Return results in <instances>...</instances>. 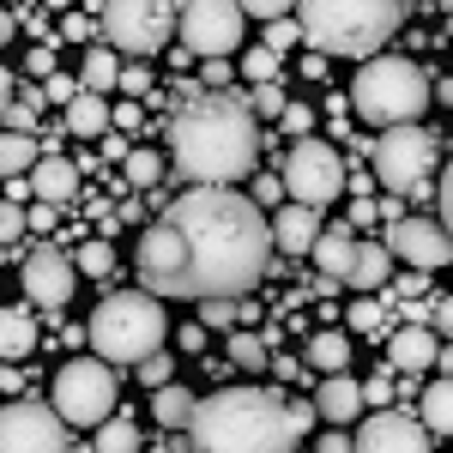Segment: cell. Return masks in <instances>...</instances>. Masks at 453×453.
<instances>
[{
    "label": "cell",
    "instance_id": "cell-1",
    "mask_svg": "<svg viewBox=\"0 0 453 453\" xmlns=\"http://www.w3.org/2000/svg\"><path fill=\"white\" fill-rule=\"evenodd\" d=\"M134 266L151 296H242L273 266V224L260 218L254 194L188 188L181 200L157 206V224H145Z\"/></svg>",
    "mask_w": 453,
    "mask_h": 453
},
{
    "label": "cell",
    "instance_id": "cell-2",
    "mask_svg": "<svg viewBox=\"0 0 453 453\" xmlns=\"http://www.w3.org/2000/svg\"><path fill=\"white\" fill-rule=\"evenodd\" d=\"M170 170L188 188H236L260 170V121L242 97L206 91L170 121Z\"/></svg>",
    "mask_w": 453,
    "mask_h": 453
},
{
    "label": "cell",
    "instance_id": "cell-3",
    "mask_svg": "<svg viewBox=\"0 0 453 453\" xmlns=\"http://www.w3.org/2000/svg\"><path fill=\"white\" fill-rule=\"evenodd\" d=\"M194 453H296L303 429L279 387H218L188 423Z\"/></svg>",
    "mask_w": 453,
    "mask_h": 453
},
{
    "label": "cell",
    "instance_id": "cell-4",
    "mask_svg": "<svg viewBox=\"0 0 453 453\" xmlns=\"http://www.w3.org/2000/svg\"><path fill=\"white\" fill-rule=\"evenodd\" d=\"M399 19H405V0H296L303 42L345 61H375L381 42L399 31Z\"/></svg>",
    "mask_w": 453,
    "mask_h": 453
},
{
    "label": "cell",
    "instance_id": "cell-5",
    "mask_svg": "<svg viewBox=\"0 0 453 453\" xmlns=\"http://www.w3.org/2000/svg\"><path fill=\"white\" fill-rule=\"evenodd\" d=\"M85 339H91V357H104L115 369H140L145 357H157L164 339H170L164 296H151V290H109L91 309V320H85Z\"/></svg>",
    "mask_w": 453,
    "mask_h": 453
},
{
    "label": "cell",
    "instance_id": "cell-6",
    "mask_svg": "<svg viewBox=\"0 0 453 453\" xmlns=\"http://www.w3.org/2000/svg\"><path fill=\"white\" fill-rule=\"evenodd\" d=\"M435 97V85H429V73L418 61H405V55H375V61H363L357 79H350V104L357 115L369 121V127H418V115L429 109Z\"/></svg>",
    "mask_w": 453,
    "mask_h": 453
},
{
    "label": "cell",
    "instance_id": "cell-7",
    "mask_svg": "<svg viewBox=\"0 0 453 453\" xmlns=\"http://www.w3.org/2000/svg\"><path fill=\"white\" fill-rule=\"evenodd\" d=\"M49 405L61 411L67 429H104L115 418V363L104 357H73L49 387Z\"/></svg>",
    "mask_w": 453,
    "mask_h": 453
},
{
    "label": "cell",
    "instance_id": "cell-8",
    "mask_svg": "<svg viewBox=\"0 0 453 453\" xmlns=\"http://www.w3.org/2000/svg\"><path fill=\"white\" fill-rule=\"evenodd\" d=\"M284 194L296 200V206H326V200H339L345 194V157H339V145L326 140H290L284 151Z\"/></svg>",
    "mask_w": 453,
    "mask_h": 453
},
{
    "label": "cell",
    "instance_id": "cell-9",
    "mask_svg": "<svg viewBox=\"0 0 453 453\" xmlns=\"http://www.w3.org/2000/svg\"><path fill=\"white\" fill-rule=\"evenodd\" d=\"M181 6L175 0H109L104 6V36L127 55H157L175 36Z\"/></svg>",
    "mask_w": 453,
    "mask_h": 453
},
{
    "label": "cell",
    "instance_id": "cell-10",
    "mask_svg": "<svg viewBox=\"0 0 453 453\" xmlns=\"http://www.w3.org/2000/svg\"><path fill=\"white\" fill-rule=\"evenodd\" d=\"M242 6L236 0H181V19H175V36L188 55H206V61H224L236 42H242Z\"/></svg>",
    "mask_w": 453,
    "mask_h": 453
},
{
    "label": "cell",
    "instance_id": "cell-11",
    "mask_svg": "<svg viewBox=\"0 0 453 453\" xmlns=\"http://www.w3.org/2000/svg\"><path fill=\"white\" fill-rule=\"evenodd\" d=\"M429 164H435V140L423 127H387L381 140H375V181H381L387 194L418 188L423 175H429Z\"/></svg>",
    "mask_w": 453,
    "mask_h": 453
},
{
    "label": "cell",
    "instance_id": "cell-12",
    "mask_svg": "<svg viewBox=\"0 0 453 453\" xmlns=\"http://www.w3.org/2000/svg\"><path fill=\"white\" fill-rule=\"evenodd\" d=\"M0 453H67V423L55 405H0Z\"/></svg>",
    "mask_w": 453,
    "mask_h": 453
},
{
    "label": "cell",
    "instance_id": "cell-13",
    "mask_svg": "<svg viewBox=\"0 0 453 453\" xmlns=\"http://www.w3.org/2000/svg\"><path fill=\"white\" fill-rule=\"evenodd\" d=\"M387 248H393V260H411L418 273L453 266V236L441 230V218H399L387 230Z\"/></svg>",
    "mask_w": 453,
    "mask_h": 453
},
{
    "label": "cell",
    "instance_id": "cell-14",
    "mask_svg": "<svg viewBox=\"0 0 453 453\" xmlns=\"http://www.w3.org/2000/svg\"><path fill=\"white\" fill-rule=\"evenodd\" d=\"M73 284H79V266L61 248H36L31 260H25V303L31 309H67Z\"/></svg>",
    "mask_w": 453,
    "mask_h": 453
},
{
    "label": "cell",
    "instance_id": "cell-15",
    "mask_svg": "<svg viewBox=\"0 0 453 453\" xmlns=\"http://www.w3.org/2000/svg\"><path fill=\"white\" fill-rule=\"evenodd\" d=\"M357 453H429V429L405 411H375L357 429Z\"/></svg>",
    "mask_w": 453,
    "mask_h": 453
},
{
    "label": "cell",
    "instance_id": "cell-16",
    "mask_svg": "<svg viewBox=\"0 0 453 453\" xmlns=\"http://www.w3.org/2000/svg\"><path fill=\"white\" fill-rule=\"evenodd\" d=\"M320 230H326L320 224V206H296L290 200V206L273 211V248H284V254H309L320 242Z\"/></svg>",
    "mask_w": 453,
    "mask_h": 453
},
{
    "label": "cell",
    "instance_id": "cell-17",
    "mask_svg": "<svg viewBox=\"0 0 453 453\" xmlns=\"http://www.w3.org/2000/svg\"><path fill=\"white\" fill-rule=\"evenodd\" d=\"M441 357V339H435V326H399L393 339H387V363L393 369H405V375H418Z\"/></svg>",
    "mask_w": 453,
    "mask_h": 453
},
{
    "label": "cell",
    "instance_id": "cell-18",
    "mask_svg": "<svg viewBox=\"0 0 453 453\" xmlns=\"http://www.w3.org/2000/svg\"><path fill=\"white\" fill-rule=\"evenodd\" d=\"M314 411L333 423V429L357 423V411H363V381H350V375H326V381L314 387Z\"/></svg>",
    "mask_w": 453,
    "mask_h": 453
},
{
    "label": "cell",
    "instance_id": "cell-19",
    "mask_svg": "<svg viewBox=\"0 0 453 453\" xmlns=\"http://www.w3.org/2000/svg\"><path fill=\"white\" fill-rule=\"evenodd\" d=\"M31 194L42 200V206H67L73 194H79V164H67V157H42L31 170Z\"/></svg>",
    "mask_w": 453,
    "mask_h": 453
},
{
    "label": "cell",
    "instance_id": "cell-20",
    "mask_svg": "<svg viewBox=\"0 0 453 453\" xmlns=\"http://www.w3.org/2000/svg\"><path fill=\"white\" fill-rule=\"evenodd\" d=\"M61 121H67V134H73V140H104V134H109V121H115V109H109L104 97H97V91H79V97L67 104V115H61Z\"/></svg>",
    "mask_w": 453,
    "mask_h": 453
},
{
    "label": "cell",
    "instance_id": "cell-21",
    "mask_svg": "<svg viewBox=\"0 0 453 453\" xmlns=\"http://www.w3.org/2000/svg\"><path fill=\"white\" fill-rule=\"evenodd\" d=\"M36 350V309H0V357L6 363H19V357H31Z\"/></svg>",
    "mask_w": 453,
    "mask_h": 453
},
{
    "label": "cell",
    "instance_id": "cell-22",
    "mask_svg": "<svg viewBox=\"0 0 453 453\" xmlns=\"http://www.w3.org/2000/svg\"><path fill=\"white\" fill-rule=\"evenodd\" d=\"M387 279H393V248L387 242H357V260H350L345 284H357V290H381Z\"/></svg>",
    "mask_w": 453,
    "mask_h": 453
},
{
    "label": "cell",
    "instance_id": "cell-23",
    "mask_svg": "<svg viewBox=\"0 0 453 453\" xmlns=\"http://www.w3.org/2000/svg\"><path fill=\"white\" fill-rule=\"evenodd\" d=\"M309 260L326 273V279H345L350 260H357V236H350V230H320V242L309 248Z\"/></svg>",
    "mask_w": 453,
    "mask_h": 453
},
{
    "label": "cell",
    "instance_id": "cell-24",
    "mask_svg": "<svg viewBox=\"0 0 453 453\" xmlns=\"http://www.w3.org/2000/svg\"><path fill=\"white\" fill-rule=\"evenodd\" d=\"M194 411H200V399H194V393H188V387H157V393H151V418L164 423V429H188V423H194Z\"/></svg>",
    "mask_w": 453,
    "mask_h": 453
},
{
    "label": "cell",
    "instance_id": "cell-25",
    "mask_svg": "<svg viewBox=\"0 0 453 453\" xmlns=\"http://www.w3.org/2000/svg\"><path fill=\"white\" fill-rule=\"evenodd\" d=\"M42 164V151H36L31 134H0V181H19V175H31Z\"/></svg>",
    "mask_w": 453,
    "mask_h": 453
},
{
    "label": "cell",
    "instance_id": "cell-26",
    "mask_svg": "<svg viewBox=\"0 0 453 453\" xmlns=\"http://www.w3.org/2000/svg\"><path fill=\"white\" fill-rule=\"evenodd\" d=\"M309 369H320V375H345V369H350V339H345V333H333V326L314 333V339H309Z\"/></svg>",
    "mask_w": 453,
    "mask_h": 453
},
{
    "label": "cell",
    "instance_id": "cell-27",
    "mask_svg": "<svg viewBox=\"0 0 453 453\" xmlns=\"http://www.w3.org/2000/svg\"><path fill=\"white\" fill-rule=\"evenodd\" d=\"M423 429L429 435H453V381L448 375L423 387Z\"/></svg>",
    "mask_w": 453,
    "mask_h": 453
},
{
    "label": "cell",
    "instance_id": "cell-28",
    "mask_svg": "<svg viewBox=\"0 0 453 453\" xmlns=\"http://www.w3.org/2000/svg\"><path fill=\"white\" fill-rule=\"evenodd\" d=\"M79 85L104 97L109 85H121V67H115V49H85V67H79Z\"/></svg>",
    "mask_w": 453,
    "mask_h": 453
},
{
    "label": "cell",
    "instance_id": "cell-29",
    "mask_svg": "<svg viewBox=\"0 0 453 453\" xmlns=\"http://www.w3.org/2000/svg\"><path fill=\"white\" fill-rule=\"evenodd\" d=\"M121 170H127V181H134L140 194H157V181H164V170H170V164H164V151L140 145V151H127V164H121Z\"/></svg>",
    "mask_w": 453,
    "mask_h": 453
},
{
    "label": "cell",
    "instance_id": "cell-30",
    "mask_svg": "<svg viewBox=\"0 0 453 453\" xmlns=\"http://www.w3.org/2000/svg\"><path fill=\"white\" fill-rule=\"evenodd\" d=\"M97 453H145V441H140V429H134V418H115L97 429Z\"/></svg>",
    "mask_w": 453,
    "mask_h": 453
},
{
    "label": "cell",
    "instance_id": "cell-31",
    "mask_svg": "<svg viewBox=\"0 0 453 453\" xmlns=\"http://www.w3.org/2000/svg\"><path fill=\"white\" fill-rule=\"evenodd\" d=\"M73 266H79V279H109V273H115V248L97 236V242H85L73 254Z\"/></svg>",
    "mask_w": 453,
    "mask_h": 453
},
{
    "label": "cell",
    "instance_id": "cell-32",
    "mask_svg": "<svg viewBox=\"0 0 453 453\" xmlns=\"http://www.w3.org/2000/svg\"><path fill=\"white\" fill-rule=\"evenodd\" d=\"M42 91H25V97H12V109H6V134H36V121H42Z\"/></svg>",
    "mask_w": 453,
    "mask_h": 453
},
{
    "label": "cell",
    "instance_id": "cell-33",
    "mask_svg": "<svg viewBox=\"0 0 453 453\" xmlns=\"http://www.w3.org/2000/svg\"><path fill=\"white\" fill-rule=\"evenodd\" d=\"M224 350H230V363H236V369H266V345H260V333H248V326H236Z\"/></svg>",
    "mask_w": 453,
    "mask_h": 453
},
{
    "label": "cell",
    "instance_id": "cell-34",
    "mask_svg": "<svg viewBox=\"0 0 453 453\" xmlns=\"http://www.w3.org/2000/svg\"><path fill=\"white\" fill-rule=\"evenodd\" d=\"M242 79L248 85H279V55L260 42V49H248L242 55Z\"/></svg>",
    "mask_w": 453,
    "mask_h": 453
},
{
    "label": "cell",
    "instance_id": "cell-35",
    "mask_svg": "<svg viewBox=\"0 0 453 453\" xmlns=\"http://www.w3.org/2000/svg\"><path fill=\"white\" fill-rule=\"evenodd\" d=\"M236 320H242L236 296H211L206 309H200V326H224V333H236Z\"/></svg>",
    "mask_w": 453,
    "mask_h": 453
},
{
    "label": "cell",
    "instance_id": "cell-36",
    "mask_svg": "<svg viewBox=\"0 0 453 453\" xmlns=\"http://www.w3.org/2000/svg\"><path fill=\"white\" fill-rule=\"evenodd\" d=\"M25 230H31V211H19L12 200H0V248H6V242H19Z\"/></svg>",
    "mask_w": 453,
    "mask_h": 453
},
{
    "label": "cell",
    "instance_id": "cell-37",
    "mask_svg": "<svg viewBox=\"0 0 453 453\" xmlns=\"http://www.w3.org/2000/svg\"><path fill=\"white\" fill-rule=\"evenodd\" d=\"M296 42H303V25H296V19H273V25H266V49H273V55L296 49Z\"/></svg>",
    "mask_w": 453,
    "mask_h": 453
},
{
    "label": "cell",
    "instance_id": "cell-38",
    "mask_svg": "<svg viewBox=\"0 0 453 453\" xmlns=\"http://www.w3.org/2000/svg\"><path fill=\"white\" fill-rule=\"evenodd\" d=\"M140 381L151 387V393H157V387H170L175 381V357H145V363H140Z\"/></svg>",
    "mask_w": 453,
    "mask_h": 453
},
{
    "label": "cell",
    "instance_id": "cell-39",
    "mask_svg": "<svg viewBox=\"0 0 453 453\" xmlns=\"http://www.w3.org/2000/svg\"><path fill=\"white\" fill-rule=\"evenodd\" d=\"M79 91H85V85H79L73 73H49V79H42V97H49V104H73Z\"/></svg>",
    "mask_w": 453,
    "mask_h": 453
},
{
    "label": "cell",
    "instance_id": "cell-40",
    "mask_svg": "<svg viewBox=\"0 0 453 453\" xmlns=\"http://www.w3.org/2000/svg\"><path fill=\"white\" fill-rule=\"evenodd\" d=\"M284 134H290V140H309V127H314V109L309 104H284Z\"/></svg>",
    "mask_w": 453,
    "mask_h": 453
},
{
    "label": "cell",
    "instance_id": "cell-41",
    "mask_svg": "<svg viewBox=\"0 0 453 453\" xmlns=\"http://www.w3.org/2000/svg\"><path fill=\"white\" fill-rule=\"evenodd\" d=\"M236 6H242L248 19H266V25L284 19V12H296V0H236Z\"/></svg>",
    "mask_w": 453,
    "mask_h": 453
},
{
    "label": "cell",
    "instance_id": "cell-42",
    "mask_svg": "<svg viewBox=\"0 0 453 453\" xmlns=\"http://www.w3.org/2000/svg\"><path fill=\"white\" fill-rule=\"evenodd\" d=\"M248 109H254V115H284V91L279 85H254V104Z\"/></svg>",
    "mask_w": 453,
    "mask_h": 453
},
{
    "label": "cell",
    "instance_id": "cell-43",
    "mask_svg": "<svg viewBox=\"0 0 453 453\" xmlns=\"http://www.w3.org/2000/svg\"><path fill=\"white\" fill-rule=\"evenodd\" d=\"M284 200V175H254V206H279Z\"/></svg>",
    "mask_w": 453,
    "mask_h": 453
},
{
    "label": "cell",
    "instance_id": "cell-44",
    "mask_svg": "<svg viewBox=\"0 0 453 453\" xmlns=\"http://www.w3.org/2000/svg\"><path fill=\"white\" fill-rule=\"evenodd\" d=\"M435 200H441V230L453 236V164L441 170V194H435Z\"/></svg>",
    "mask_w": 453,
    "mask_h": 453
},
{
    "label": "cell",
    "instance_id": "cell-45",
    "mask_svg": "<svg viewBox=\"0 0 453 453\" xmlns=\"http://www.w3.org/2000/svg\"><path fill=\"white\" fill-rule=\"evenodd\" d=\"M61 31H67L73 42H91V36H97V25H91L85 12H67V19H61Z\"/></svg>",
    "mask_w": 453,
    "mask_h": 453
},
{
    "label": "cell",
    "instance_id": "cell-46",
    "mask_svg": "<svg viewBox=\"0 0 453 453\" xmlns=\"http://www.w3.org/2000/svg\"><path fill=\"white\" fill-rule=\"evenodd\" d=\"M25 73L49 79V73H55V49H49V42H42V49H31V55H25Z\"/></svg>",
    "mask_w": 453,
    "mask_h": 453
},
{
    "label": "cell",
    "instance_id": "cell-47",
    "mask_svg": "<svg viewBox=\"0 0 453 453\" xmlns=\"http://www.w3.org/2000/svg\"><path fill=\"white\" fill-rule=\"evenodd\" d=\"M121 91H127V97H145V91H151V73L145 67H121Z\"/></svg>",
    "mask_w": 453,
    "mask_h": 453
},
{
    "label": "cell",
    "instance_id": "cell-48",
    "mask_svg": "<svg viewBox=\"0 0 453 453\" xmlns=\"http://www.w3.org/2000/svg\"><path fill=\"white\" fill-rule=\"evenodd\" d=\"M350 326H357V333H375V326H381V309H375V303H357V309H350Z\"/></svg>",
    "mask_w": 453,
    "mask_h": 453
},
{
    "label": "cell",
    "instance_id": "cell-49",
    "mask_svg": "<svg viewBox=\"0 0 453 453\" xmlns=\"http://www.w3.org/2000/svg\"><path fill=\"white\" fill-rule=\"evenodd\" d=\"M314 453H357V441H350V435H339V429H326V435L314 441Z\"/></svg>",
    "mask_w": 453,
    "mask_h": 453
},
{
    "label": "cell",
    "instance_id": "cell-50",
    "mask_svg": "<svg viewBox=\"0 0 453 453\" xmlns=\"http://www.w3.org/2000/svg\"><path fill=\"white\" fill-rule=\"evenodd\" d=\"M145 121V109L134 104V97H127V104H115V127H121V134H127V127H140Z\"/></svg>",
    "mask_w": 453,
    "mask_h": 453
},
{
    "label": "cell",
    "instance_id": "cell-51",
    "mask_svg": "<svg viewBox=\"0 0 453 453\" xmlns=\"http://www.w3.org/2000/svg\"><path fill=\"white\" fill-rule=\"evenodd\" d=\"M55 218H61V206H42V200H36L31 206V230H55Z\"/></svg>",
    "mask_w": 453,
    "mask_h": 453
},
{
    "label": "cell",
    "instance_id": "cell-52",
    "mask_svg": "<svg viewBox=\"0 0 453 453\" xmlns=\"http://www.w3.org/2000/svg\"><path fill=\"white\" fill-rule=\"evenodd\" d=\"M435 333H448V339H453V296L435 303Z\"/></svg>",
    "mask_w": 453,
    "mask_h": 453
},
{
    "label": "cell",
    "instance_id": "cell-53",
    "mask_svg": "<svg viewBox=\"0 0 453 453\" xmlns=\"http://www.w3.org/2000/svg\"><path fill=\"white\" fill-rule=\"evenodd\" d=\"M12 97H19V79H12V73L0 67V115H6V109H12Z\"/></svg>",
    "mask_w": 453,
    "mask_h": 453
},
{
    "label": "cell",
    "instance_id": "cell-54",
    "mask_svg": "<svg viewBox=\"0 0 453 453\" xmlns=\"http://www.w3.org/2000/svg\"><path fill=\"white\" fill-rule=\"evenodd\" d=\"M181 350H206V326H181Z\"/></svg>",
    "mask_w": 453,
    "mask_h": 453
},
{
    "label": "cell",
    "instance_id": "cell-55",
    "mask_svg": "<svg viewBox=\"0 0 453 453\" xmlns=\"http://www.w3.org/2000/svg\"><path fill=\"white\" fill-rule=\"evenodd\" d=\"M12 36H19V19H12V12H6V6H0V49H6V42H12Z\"/></svg>",
    "mask_w": 453,
    "mask_h": 453
},
{
    "label": "cell",
    "instance_id": "cell-56",
    "mask_svg": "<svg viewBox=\"0 0 453 453\" xmlns=\"http://www.w3.org/2000/svg\"><path fill=\"white\" fill-rule=\"evenodd\" d=\"M0 393H19V369H12V363L0 369Z\"/></svg>",
    "mask_w": 453,
    "mask_h": 453
},
{
    "label": "cell",
    "instance_id": "cell-57",
    "mask_svg": "<svg viewBox=\"0 0 453 453\" xmlns=\"http://www.w3.org/2000/svg\"><path fill=\"white\" fill-rule=\"evenodd\" d=\"M151 453H164V448H151Z\"/></svg>",
    "mask_w": 453,
    "mask_h": 453
}]
</instances>
